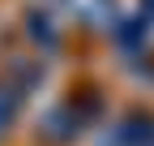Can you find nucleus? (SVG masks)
<instances>
[{"label": "nucleus", "instance_id": "nucleus-1", "mask_svg": "<svg viewBox=\"0 0 154 146\" xmlns=\"http://www.w3.org/2000/svg\"><path fill=\"white\" fill-rule=\"evenodd\" d=\"M99 112H103V95H94V90H86V95H77V99L51 103L47 112L38 116V142L43 146H73L94 120H99Z\"/></svg>", "mask_w": 154, "mask_h": 146}, {"label": "nucleus", "instance_id": "nucleus-2", "mask_svg": "<svg viewBox=\"0 0 154 146\" xmlns=\"http://www.w3.org/2000/svg\"><path fill=\"white\" fill-rule=\"evenodd\" d=\"M94 146H154V112L128 107L116 125H107V129L99 133Z\"/></svg>", "mask_w": 154, "mask_h": 146}, {"label": "nucleus", "instance_id": "nucleus-3", "mask_svg": "<svg viewBox=\"0 0 154 146\" xmlns=\"http://www.w3.org/2000/svg\"><path fill=\"white\" fill-rule=\"evenodd\" d=\"M26 39L38 43L43 52H56V47H60V30H56V22H51L43 9H30L26 13Z\"/></svg>", "mask_w": 154, "mask_h": 146}, {"label": "nucleus", "instance_id": "nucleus-4", "mask_svg": "<svg viewBox=\"0 0 154 146\" xmlns=\"http://www.w3.org/2000/svg\"><path fill=\"white\" fill-rule=\"evenodd\" d=\"M22 103H26V95H22L9 78H0V142H9L13 125H17V112H22Z\"/></svg>", "mask_w": 154, "mask_h": 146}, {"label": "nucleus", "instance_id": "nucleus-5", "mask_svg": "<svg viewBox=\"0 0 154 146\" xmlns=\"http://www.w3.org/2000/svg\"><path fill=\"white\" fill-rule=\"evenodd\" d=\"M5 78H9L17 90H22V95H30L38 82H47V69H43V65H34V60H13Z\"/></svg>", "mask_w": 154, "mask_h": 146}, {"label": "nucleus", "instance_id": "nucleus-6", "mask_svg": "<svg viewBox=\"0 0 154 146\" xmlns=\"http://www.w3.org/2000/svg\"><path fill=\"white\" fill-rule=\"evenodd\" d=\"M141 13H146V22H154V0H141Z\"/></svg>", "mask_w": 154, "mask_h": 146}]
</instances>
